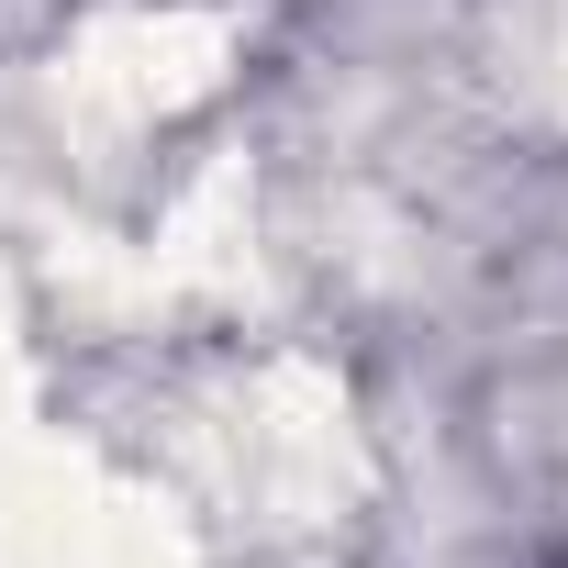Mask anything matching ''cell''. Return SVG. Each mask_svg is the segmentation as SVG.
I'll return each mask as SVG.
<instances>
[{
  "instance_id": "1",
  "label": "cell",
  "mask_w": 568,
  "mask_h": 568,
  "mask_svg": "<svg viewBox=\"0 0 568 568\" xmlns=\"http://www.w3.org/2000/svg\"><path fill=\"white\" fill-rule=\"evenodd\" d=\"M557 568H568V557H557Z\"/></svg>"
}]
</instances>
